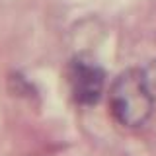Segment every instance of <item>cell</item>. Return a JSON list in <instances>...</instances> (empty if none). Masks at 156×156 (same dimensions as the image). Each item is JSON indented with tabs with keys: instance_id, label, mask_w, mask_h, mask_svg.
Masks as SVG:
<instances>
[{
	"instance_id": "cell-1",
	"label": "cell",
	"mask_w": 156,
	"mask_h": 156,
	"mask_svg": "<svg viewBox=\"0 0 156 156\" xmlns=\"http://www.w3.org/2000/svg\"><path fill=\"white\" fill-rule=\"evenodd\" d=\"M111 113L125 127H140L152 113V94L140 70H125L111 86Z\"/></svg>"
},
{
	"instance_id": "cell-2",
	"label": "cell",
	"mask_w": 156,
	"mask_h": 156,
	"mask_svg": "<svg viewBox=\"0 0 156 156\" xmlns=\"http://www.w3.org/2000/svg\"><path fill=\"white\" fill-rule=\"evenodd\" d=\"M70 86L78 104L92 105L104 94L105 72L94 62L74 61L70 68Z\"/></svg>"
},
{
	"instance_id": "cell-3",
	"label": "cell",
	"mask_w": 156,
	"mask_h": 156,
	"mask_svg": "<svg viewBox=\"0 0 156 156\" xmlns=\"http://www.w3.org/2000/svg\"><path fill=\"white\" fill-rule=\"evenodd\" d=\"M10 88H12V92L18 94V96H31L33 94V88L26 82V78L20 76V74H14L10 78Z\"/></svg>"
},
{
	"instance_id": "cell-4",
	"label": "cell",
	"mask_w": 156,
	"mask_h": 156,
	"mask_svg": "<svg viewBox=\"0 0 156 156\" xmlns=\"http://www.w3.org/2000/svg\"><path fill=\"white\" fill-rule=\"evenodd\" d=\"M144 74V82H146V86H148V90H150V94H156V62L152 66H148V70L143 72Z\"/></svg>"
}]
</instances>
